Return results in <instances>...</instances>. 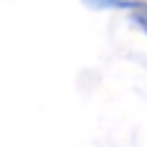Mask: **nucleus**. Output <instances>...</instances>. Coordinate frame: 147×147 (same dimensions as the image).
Returning <instances> with one entry per match:
<instances>
[{
    "label": "nucleus",
    "mask_w": 147,
    "mask_h": 147,
    "mask_svg": "<svg viewBox=\"0 0 147 147\" xmlns=\"http://www.w3.org/2000/svg\"><path fill=\"white\" fill-rule=\"evenodd\" d=\"M134 23L147 34V5H145V3H140V5L134 8Z\"/></svg>",
    "instance_id": "f03ea898"
},
{
    "label": "nucleus",
    "mask_w": 147,
    "mask_h": 147,
    "mask_svg": "<svg viewBox=\"0 0 147 147\" xmlns=\"http://www.w3.org/2000/svg\"><path fill=\"white\" fill-rule=\"evenodd\" d=\"M90 8H137L140 0H83Z\"/></svg>",
    "instance_id": "f257e3e1"
}]
</instances>
